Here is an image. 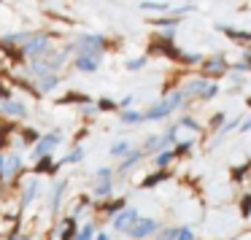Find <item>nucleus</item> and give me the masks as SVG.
<instances>
[{"label":"nucleus","mask_w":251,"mask_h":240,"mask_svg":"<svg viewBox=\"0 0 251 240\" xmlns=\"http://www.w3.org/2000/svg\"><path fill=\"white\" fill-rule=\"evenodd\" d=\"M130 151H132L130 141H116V143H111V157H114V159H125Z\"/></svg>","instance_id":"obj_20"},{"label":"nucleus","mask_w":251,"mask_h":240,"mask_svg":"<svg viewBox=\"0 0 251 240\" xmlns=\"http://www.w3.org/2000/svg\"><path fill=\"white\" fill-rule=\"evenodd\" d=\"M159 229H162V224H159L157 218H151V216H141V218H138V221L130 227V232H127V235H130L132 240H149L151 235H157Z\"/></svg>","instance_id":"obj_4"},{"label":"nucleus","mask_w":251,"mask_h":240,"mask_svg":"<svg viewBox=\"0 0 251 240\" xmlns=\"http://www.w3.org/2000/svg\"><path fill=\"white\" fill-rule=\"evenodd\" d=\"M173 240H195V232L189 227H176V238Z\"/></svg>","instance_id":"obj_25"},{"label":"nucleus","mask_w":251,"mask_h":240,"mask_svg":"<svg viewBox=\"0 0 251 240\" xmlns=\"http://www.w3.org/2000/svg\"><path fill=\"white\" fill-rule=\"evenodd\" d=\"M14 92H11V84L6 81H0V103H6V100H11Z\"/></svg>","instance_id":"obj_29"},{"label":"nucleus","mask_w":251,"mask_h":240,"mask_svg":"<svg viewBox=\"0 0 251 240\" xmlns=\"http://www.w3.org/2000/svg\"><path fill=\"white\" fill-rule=\"evenodd\" d=\"M57 87H60V73H49V76L35 78V89H38L41 95H51Z\"/></svg>","instance_id":"obj_14"},{"label":"nucleus","mask_w":251,"mask_h":240,"mask_svg":"<svg viewBox=\"0 0 251 240\" xmlns=\"http://www.w3.org/2000/svg\"><path fill=\"white\" fill-rule=\"evenodd\" d=\"M95 235H98V224H95V221H87V224H81V227H78L76 240H95Z\"/></svg>","instance_id":"obj_22"},{"label":"nucleus","mask_w":251,"mask_h":240,"mask_svg":"<svg viewBox=\"0 0 251 240\" xmlns=\"http://www.w3.org/2000/svg\"><path fill=\"white\" fill-rule=\"evenodd\" d=\"M92 208H98V211L103 213V221H111L122 208H127V197H108V200H100L98 205H92Z\"/></svg>","instance_id":"obj_7"},{"label":"nucleus","mask_w":251,"mask_h":240,"mask_svg":"<svg viewBox=\"0 0 251 240\" xmlns=\"http://www.w3.org/2000/svg\"><path fill=\"white\" fill-rule=\"evenodd\" d=\"M0 111H3V116H6V119H11V121H17V119H27L30 116V108L27 105L22 103V100H6V103L0 105Z\"/></svg>","instance_id":"obj_9"},{"label":"nucleus","mask_w":251,"mask_h":240,"mask_svg":"<svg viewBox=\"0 0 251 240\" xmlns=\"http://www.w3.org/2000/svg\"><path fill=\"white\" fill-rule=\"evenodd\" d=\"M60 162H54V154H46V157H38V159H35V168H33V173L35 175H46V173H49V175H57V173H60Z\"/></svg>","instance_id":"obj_10"},{"label":"nucleus","mask_w":251,"mask_h":240,"mask_svg":"<svg viewBox=\"0 0 251 240\" xmlns=\"http://www.w3.org/2000/svg\"><path fill=\"white\" fill-rule=\"evenodd\" d=\"M119 119L125 121V124H141V121H143V114H141V111H122Z\"/></svg>","instance_id":"obj_23"},{"label":"nucleus","mask_w":251,"mask_h":240,"mask_svg":"<svg viewBox=\"0 0 251 240\" xmlns=\"http://www.w3.org/2000/svg\"><path fill=\"white\" fill-rule=\"evenodd\" d=\"M173 159H176L173 148H162V151L154 154V165H157V170H168L170 165H173Z\"/></svg>","instance_id":"obj_18"},{"label":"nucleus","mask_w":251,"mask_h":240,"mask_svg":"<svg viewBox=\"0 0 251 240\" xmlns=\"http://www.w3.org/2000/svg\"><path fill=\"white\" fill-rule=\"evenodd\" d=\"M143 159H146V151H143V148H132V151H130V154H127V157L119 162V170H116V173H119V175H125L127 170H132L135 165H141Z\"/></svg>","instance_id":"obj_13"},{"label":"nucleus","mask_w":251,"mask_h":240,"mask_svg":"<svg viewBox=\"0 0 251 240\" xmlns=\"http://www.w3.org/2000/svg\"><path fill=\"white\" fill-rule=\"evenodd\" d=\"M151 24H157V27H170V30H173V27H178V19H154Z\"/></svg>","instance_id":"obj_31"},{"label":"nucleus","mask_w":251,"mask_h":240,"mask_svg":"<svg viewBox=\"0 0 251 240\" xmlns=\"http://www.w3.org/2000/svg\"><path fill=\"white\" fill-rule=\"evenodd\" d=\"M0 105H3V103H0ZM0 116H3V111H0Z\"/></svg>","instance_id":"obj_36"},{"label":"nucleus","mask_w":251,"mask_h":240,"mask_svg":"<svg viewBox=\"0 0 251 240\" xmlns=\"http://www.w3.org/2000/svg\"><path fill=\"white\" fill-rule=\"evenodd\" d=\"M141 218V213H138V208H132V205H127V208H122L119 213H116L114 218H111V227H114V232H130V227Z\"/></svg>","instance_id":"obj_5"},{"label":"nucleus","mask_w":251,"mask_h":240,"mask_svg":"<svg viewBox=\"0 0 251 240\" xmlns=\"http://www.w3.org/2000/svg\"><path fill=\"white\" fill-rule=\"evenodd\" d=\"M168 178H170V170H154L151 175H146V178L141 181V189H154V186H159Z\"/></svg>","instance_id":"obj_16"},{"label":"nucleus","mask_w":251,"mask_h":240,"mask_svg":"<svg viewBox=\"0 0 251 240\" xmlns=\"http://www.w3.org/2000/svg\"><path fill=\"white\" fill-rule=\"evenodd\" d=\"M73 68H76L78 73H95L100 68V57H95V54H76V57H73Z\"/></svg>","instance_id":"obj_12"},{"label":"nucleus","mask_w":251,"mask_h":240,"mask_svg":"<svg viewBox=\"0 0 251 240\" xmlns=\"http://www.w3.org/2000/svg\"><path fill=\"white\" fill-rule=\"evenodd\" d=\"M68 186H71V181H68V178L54 181V186H51V194H49V216H51V218H54L57 213H60L62 200H65V192H68Z\"/></svg>","instance_id":"obj_6"},{"label":"nucleus","mask_w":251,"mask_h":240,"mask_svg":"<svg viewBox=\"0 0 251 240\" xmlns=\"http://www.w3.org/2000/svg\"><path fill=\"white\" fill-rule=\"evenodd\" d=\"M98 111H116L119 108V103H114V100H108V97H103V100H98Z\"/></svg>","instance_id":"obj_28"},{"label":"nucleus","mask_w":251,"mask_h":240,"mask_svg":"<svg viewBox=\"0 0 251 240\" xmlns=\"http://www.w3.org/2000/svg\"><path fill=\"white\" fill-rule=\"evenodd\" d=\"M95 240H111V235L108 232H98V235H95Z\"/></svg>","instance_id":"obj_35"},{"label":"nucleus","mask_w":251,"mask_h":240,"mask_svg":"<svg viewBox=\"0 0 251 240\" xmlns=\"http://www.w3.org/2000/svg\"><path fill=\"white\" fill-rule=\"evenodd\" d=\"M192 148V141H184V143H176L173 146V154H176V159L178 157H186V151Z\"/></svg>","instance_id":"obj_26"},{"label":"nucleus","mask_w":251,"mask_h":240,"mask_svg":"<svg viewBox=\"0 0 251 240\" xmlns=\"http://www.w3.org/2000/svg\"><path fill=\"white\" fill-rule=\"evenodd\" d=\"M114 194V181H95L92 184V197L98 200H108Z\"/></svg>","instance_id":"obj_17"},{"label":"nucleus","mask_w":251,"mask_h":240,"mask_svg":"<svg viewBox=\"0 0 251 240\" xmlns=\"http://www.w3.org/2000/svg\"><path fill=\"white\" fill-rule=\"evenodd\" d=\"M249 211H251V194H246V200H243V216H249Z\"/></svg>","instance_id":"obj_34"},{"label":"nucleus","mask_w":251,"mask_h":240,"mask_svg":"<svg viewBox=\"0 0 251 240\" xmlns=\"http://www.w3.org/2000/svg\"><path fill=\"white\" fill-rule=\"evenodd\" d=\"M143 11H170L168 3H141Z\"/></svg>","instance_id":"obj_27"},{"label":"nucleus","mask_w":251,"mask_h":240,"mask_svg":"<svg viewBox=\"0 0 251 240\" xmlns=\"http://www.w3.org/2000/svg\"><path fill=\"white\" fill-rule=\"evenodd\" d=\"M62 141H65V132H62L60 127H54L51 132H44V135H41V141L35 143L33 148H30V154H27V157L35 162L38 157H46V154H54V148L60 146Z\"/></svg>","instance_id":"obj_2"},{"label":"nucleus","mask_w":251,"mask_h":240,"mask_svg":"<svg viewBox=\"0 0 251 240\" xmlns=\"http://www.w3.org/2000/svg\"><path fill=\"white\" fill-rule=\"evenodd\" d=\"M143 65H146V57H138V60H130L125 68H127V71H141Z\"/></svg>","instance_id":"obj_32"},{"label":"nucleus","mask_w":251,"mask_h":240,"mask_svg":"<svg viewBox=\"0 0 251 240\" xmlns=\"http://www.w3.org/2000/svg\"><path fill=\"white\" fill-rule=\"evenodd\" d=\"M181 124H184V127H189V130H200V124H197L195 119H189V116H186V119H181Z\"/></svg>","instance_id":"obj_33"},{"label":"nucleus","mask_w":251,"mask_h":240,"mask_svg":"<svg viewBox=\"0 0 251 240\" xmlns=\"http://www.w3.org/2000/svg\"><path fill=\"white\" fill-rule=\"evenodd\" d=\"M71 103H81V105H89V97L87 95H78V92H65L60 100H57V105H71Z\"/></svg>","instance_id":"obj_21"},{"label":"nucleus","mask_w":251,"mask_h":240,"mask_svg":"<svg viewBox=\"0 0 251 240\" xmlns=\"http://www.w3.org/2000/svg\"><path fill=\"white\" fill-rule=\"evenodd\" d=\"M78 227H81V224H78V218L68 213V216L60 221V232H57V240H76Z\"/></svg>","instance_id":"obj_11"},{"label":"nucleus","mask_w":251,"mask_h":240,"mask_svg":"<svg viewBox=\"0 0 251 240\" xmlns=\"http://www.w3.org/2000/svg\"><path fill=\"white\" fill-rule=\"evenodd\" d=\"M78 162H84V148L81 146H73L71 154H65V157L60 159V168H65V165H78Z\"/></svg>","instance_id":"obj_19"},{"label":"nucleus","mask_w":251,"mask_h":240,"mask_svg":"<svg viewBox=\"0 0 251 240\" xmlns=\"http://www.w3.org/2000/svg\"><path fill=\"white\" fill-rule=\"evenodd\" d=\"M184 103V92H173L170 97H165L162 103H157V105H151V108L143 114V121H159V119H168L170 114H173L178 105Z\"/></svg>","instance_id":"obj_3"},{"label":"nucleus","mask_w":251,"mask_h":240,"mask_svg":"<svg viewBox=\"0 0 251 240\" xmlns=\"http://www.w3.org/2000/svg\"><path fill=\"white\" fill-rule=\"evenodd\" d=\"M22 175H25V157L19 151H8L6 159H3V168H0V186H14V184H22Z\"/></svg>","instance_id":"obj_1"},{"label":"nucleus","mask_w":251,"mask_h":240,"mask_svg":"<svg viewBox=\"0 0 251 240\" xmlns=\"http://www.w3.org/2000/svg\"><path fill=\"white\" fill-rule=\"evenodd\" d=\"M95 181H114V170H111V168H100L98 173L92 175V184H95Z\"/></svg>","instance_id":"obj_24"},{"label":"nucleus","mask_w":251,"mask_h":240,"mask_svg":"<svg viewBox=\"0 0 251 240\" xmlns=\"http://www.w3.org/2000/svg\"><path fill=\"white\" fill-rule=\"evenodd\" d=\"M176 238V227H162L157 232V240H173Z\"/></svg>","instance_id":"obj_30"},{"label":"nucleus","mask_w":251,"mask_h":240,"mask_svg":"<svg viewBox=\"0 0 251 240\" xmlns=\"http://www.w3.org/2000/svg\"><path fill=\"white\" fill-rule=\"evenodd\" d=\"M41 194V178L22 181V197H19V211H25L27 205H33L35 197Z\"/></svg>","instance_id":"obj_8"},{"label":"nucleus","mask_w":251,"mask_h":240,"mask_svg":"<svg viewBox=\"0 0 251 240\" xmlns=\"http://www.w3.org/2000/svg\"><path fill=\"white\" fill-rule=\"evenodd\" d=\"M41 135H44V132L38 130V127H22V130H19V146H27V148H33L35 143L41 141Z\"/></svg>","instance_id":"obj_15"}]
</instances>
